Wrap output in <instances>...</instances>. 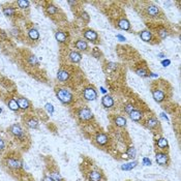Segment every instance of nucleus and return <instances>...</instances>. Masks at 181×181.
I'll list each match as a JSON object with an SVG mask.
<instances>
[{
  "instance_id": "1",
  "label": "nucleus",
  "mask_w": 181,
  "mask_h": 181,
  "mask_svg": "<svg viewBox=\"0 0 181 181\" xmlns=\"http://www.w3.org/2000/svg\"><path fill=\"white\" fill-rule=\"evenodd\" d=\"M55 93H56V96L58 97V100L64 105H70V102L74 101V96L73 94H71V92L70 90L65 89V88H61V87L55 88Z\"/></svg>"
},
{
  "instance_id": "2",
  "label": "nucleus",
  "mask_w": 181,
  "mask_h": 181,
  "mask_svg": "<svg viewBox=\"0 0 181 181\" xmlns=\"http://www.w3.org/2000/svg\"><path fill=\"white\" fill-rule=\"evenodd\" d=\"M5 166L8 167V168L12 169V170H19L22 168V160L20 159L19 158H16V156H8V158H6L5 160Z\"/></svg>"
},
{
  "instance_id": "3",
  "label": "nucleus",
  "mask_w": 181,
  "mask_h": 181,
  "mask_svg": "<svg viewBox=\"0 0 181 181\" xmlns=\"http://www.w3.org/2000/svg\"><path fill=\"white\" fill-rule=\"evenodd\" d=\"M9 132L15 137L16 139H19V140H24L25 138V132L23 131L22 126L20 125L19 123H15L13 124L11 127H9Z\"/></svg>"
},
{
  "instance_id": "4",
  "label": "nucleus",
  "mask_w": 181,
  "mask_h": 181,
  "mask_svg": "<svg viewBox=\"0 0 181 181\" xmlns=\"http://www.w3.org/2000/svg\"><path fill=\"white\" fill-rule=\"evenodd\" d=\"M152 96L155 101L163 102L167 100V92L163 88H153L152 89Z\"/></svg>"
},
{
  "instance_id": "5",
  "label": "nucleus",
  "mask_w": 181,
  "mask_h": 181,
  "mask_svg": "<svg viewBox=\"0 0 181 181\" xmlns=\"http://www.w3.org/2000/svg\"><path fill=\"white\" fill-rule=\"evenodd\" d=\"M83 96L86 101H95L97 98V92L94 87L88 86L83 91Z\"/></svg>"
},
{
  "instance_id": "6",
  "label": "nucleus",
  "mask_w": 181,
  "mask_h": 181,
  "mask_svg": "<svg viewBox=\"0 0 181 181\" xmlns=\"http://www.w3.org/2000/svg\"><path fill=\"white\" fill-rule=\"evenodd\" d=\"M78 117H79L82 121H89L93 118V114L90 111V109L88 108H81L78 111Z\"/></svg>"
},
{
  "instance_id": "7",
  "label": "nucleus",
  "mask_w": 181,
  "mask_h": 181,
  "mask_svg": "<svg viewBox=\"0 0 181 181\" xmlns=\"http://www.w3.org/2000/svg\"><path fill=\"white\" fill-rule=\"evenodd\" d=\"M84 37L87 40H89V42H92V43H97L98 39H100V36H98V34L96 31H94V30L92 29H86L84 30Z\"/></svg>"
},
{
  "instance_id": "8",
  "label": "nucleus",
  "mask_w": 181,
  "mask_h": 181,
  "mask_svg": "<svg viewBox=\"0 0 181 181\" xmlns=\"http://www.w3.org/2000/svg\"><path fill=\"white\" fill-rule=\"evenodd\" d=\"M146 11V15L148 17H151V18H156L160 15V9L158 6H156L154 4H149L146 6L145 8Z\"/></svg>"
},
{
  "instance_id": "9",
  "label": "nucleus",
  "mask_w": 181,
  "mask_h": 181,
  "mask_svg": "<svg viewBox=\"0 0 181 181\" xmlns=\"http://www.w3.org/2000/svg\"><path fill=\"white\" fill-rule=\"evenodd\" d=\"M15 100L18 102V106L19 108L21 109L23 111H27L29 110L30 108H31V104H30V101L27 100L26 97L24 96H17Z\"/></svg>"
},
{
  "instance_id": "10",
  "label": "nucleus",
  "mask_w": 181,
  "mask_h": 181,
  "mask_svg": "<svg viewBox=\"0 0 181 181\" xmlns=\"http://www.w3.org/2000/svg\"><path fill=\"white\" fill-rule=\"evenodd\" d=\"M155 160L160 166H167L169 163V155L165 152H158L155 155Z\"/></svg>"
},
{
  "instance_id": "11",
  "label": "nucleus",
  "mask_w": 181,
  "mask_h": 181,
  "mask_svg": "<svg viewBox=\"0 0 181 181\" xmlns=\"http://www.w3.org/2000/svg\"><path fill=\"white\" fill-rule=\"evenodd\" d=\"M109 141H110V138L106 134H102V132H98L95 136V142L100 146H106L109 143Z\"/></svg>"
},
{
  "instance_id": "12",
  "label": "nucleus",
  "mask_w": 181,
  "mask_h": 181,
  "mask_svg": "<svg viewBox=\"0 0 181 181\" xmlns=\"http://www.w3.org/2000/svg\"><path fill=\"white\" fill-rule=\"evenodd\" d=\"M27 35H28L29 39L32 40V42H39V32L34 27H31V28L27 30Z\"/></svg>"
},
{
  "instance_id": "13",
  "label": "nucleus",
  "mask_w": 181,
  "mask_h": 181,
  "mask_svg": "<svg viewBox=\"0 0 181 181\" xmlns=\"http://www.w3.org/2000/svg\"><path fill=\"white\" fill-rule=\"evenodd\" d=\"M55 39L58 43L66 44L67 40H68V36L65 32L62 31V30H57V31L55 32Z\"/></svg>"
},
{
  "instance_id": "14",
  "label": "nucleus",
  "mask_w": 181,
  "mask_h": 181,
  "mask_svg": "<svg viewBox=\"0 0 181 181\" xmlns=\"http://www.w3.org/2000/svg\"><path fill=\"white\" fill-rule=\"evenodd\" d=\"M2 12H3V15L8 18H13V17L16 16L17 13V8H13L12 5H8V6H3L2 8Z\"/></svg>"
},
{
  "instance_id": "15",
  "label": "nucleus",
  "mask_w": 181,
  "mask_h": 181,
  "mask_svg": "<svg viewBox=\"0 0 181 181\" xmlns=\"http://www.w3.org/2000/svg\"><path fill=\"white\" fill-rule=\"evenodd\" d=\"M101 104L106 109H110L115 105V101L111 95H105V96L101 98Z\"/></svg>"
},
{
  "instance_id": "16",
  "label": "nucleus",
  "mask_w": 181,
  "mask_h": 181,
  "mask_svg": "<svg viewBox=\"0 0 181 181\" xmlns=\"http://www.w3.org/2000/svg\"><path fill=\"white\" fill-rule=\"evenodd\" d=\"M117 26L118 28H120L121 30H124V31H129L131 30V23L127 19L122 18L117 22Z\"/></svg>"
},
{
  "instance_id": "17",
  "label": "nucleus",
  "mask_w": 181,
  "mask_h": 181,
  "mask_svg": "<svg viewBox=\"0 0 181 181\" xmlns=\"http://www.w3.org/2000/svg\"><path fill=\"white\" fill-rule=\"evenodd\" d=\"M25 123L29 128L36 129L39 127V120H37L35 117H33V116H30L29 118H27L25 120Z\"/></svg>"
},
{
  "instance_id": "18",
  "label": "nucleus",
  "mask_w": 181,
  "mask_h": 181,
  "mask_svg": "<svg viewBox=\"0 0 181 181\" xmlns=\"http://www.w3.org/2000/svg\"><path fill=\"white\" fill-rule=\"evenodd\" d=\"M75 48L78 49L79 51L86 52V51L88 50V44L86 43V40H84V39H78L75 42Z\"/></svg>"
},
{
  "instance_id": "19",
  "label": "nucleus",
  "mask_w": 181,
  "mask_h": 181,
  "mask_svg": "<svg viewBox=\"0 0 181 181\" xmlns=\"http://www.w3.org/2000/svg\"><path fill=\"white\" fill-rule=\"evenodd\" d=\"M68 58L73 63H79L82 59V55L77 51H70L68 54Z\"/></svg>"
},
{
  "instance_id": "20",
  "label": "nucleus",
  "mask_w": 181,
  "mask_h": 181,
  "mask_svg": "<svg viewBox=\"0 0 181 181\" xmlns=\"http://www.w3.org/2000/svg\"><path fill=\"white\" fill-rule=\"evenodd\" d=\"M57 79L60 82H66L70 79V73L66 70H60L57 73Z\"/></svg>"
},
{
  "instance_id": "21",
  "label": "nucleus",
  "mask_w": 181,
  "mask_h": 181,
  "mask_svg": "<svg viewBox=\"0 0 181 181\" xmlns=\"http://www.w3.org/2000/svg\"><path fill=\"white\" fill-rule=\"evenodd\" d=\"M129 117H131L132 120H134L136 122H139L143 117V113L139 110H134V111H132L131 113H129Z\"/></svg>"
},
{
  "instance_id": "22",
  "label": "nucleus",
  "mask_w": 181,
  "mask_h": 181,
  "mask_svg": "<svg viewBox=\"0 0 181 181\" xmlns=\"http://www.w3.org/2000/svg\"><path fill=\"white\" fill-rule=\"evenodd\" d=\"M88 179H89V181H101V173H100L98 171H91L88 174Z\"/></svg>"
},
{
  "instance_id": "23",
  "label": "nucleus",
  "mask_w": 181,
  "mask_h": 181,
  "mask_svg": "<svg viewBox=\"0 0 181 181\" xmlns=\"http://www.w3.org/2000/svg\"><path fill=\"white\" fill-rule=\"evenodd\" d=\"M140 37H141L142 40H144L146 43L151 42L152 39V33L149 31V30H143V31L140 32Z\"/></svg>"
},
{
  "instance_id": "24",
  "label": "nucleus",
  "mask_w": 181,
  "mask_h": 181,
  "mask_svg": "<svg viewBox=\"0 0 181 181\" xmlns=\"http://www.w3.org/2000/svg\"><path fill=\"white\" fill-rule=\"evenodd\" d=\"M146 125H147V127L150 129H154L159 125V121L154 117H150L147 120V122H146Z\"/></svg>"
},
{
  "instance_id": "25",
  "label": "nucleus",
  "mask_w": 181,
  "mask_h": 181,
  "mask_svg": "<svg viewBox=\"0 0 181 181\" xmlns=\"http://www.w3.org/2000/svg\"><path fill=\"white\" fill-rule=\"evenodd\" d=\"M126 118L123 117V116H116V117L114 118V123L119 126V127H124V126L126 125Z\"/></svg>"
},
{
  "instance_id": "26",
  "label": "nucleus",
  "mask_w": 181,
  "mask_h": 181,
  "mask_svg": "<svg viewBox=\"0 0 181 181\" xmlns=\"http://www.w3.org/2000/svg\"><path fill=\"white\" fill-rule=\"evenodd\" d=\"M46 13L49 16H54L58 13V8L56 5H54L53 3H49V4L46 6Z\"/></svg>"
},
{
  "instance_id": "27",
  "label": "nucleus",
  "mask_w": 181,
  "mask_h": 181,
  "mask_svg": "<svg viewBox=\"0 0 181 181\" xmlns=\"http://www.w3.org/2000/svg\"><path fill=\"white\" fill-rule=\"evenodd\" d=\"M8 107L13 112H17V111L20 110V108L18 106V102H17V101L15 100V98H9L8 101Z\"/></svg>"
},
{
  "instance_id": "28",
  "label": "nucleus",
  "mask_w": 181,
  "mask_h": 181,
  "mask_svg": "<svg viewBox=\"0 0 181 181\" xmlns=\"http://www.w3.org/2000/svg\"><path fill=\"white\" fill-rule=\"evenodd\" d=\"M156 145H158V147L159 149H162V150L167 149V148L169 147L168 141H167L165 138H159V139L158 140V142H156Z\"/></svg>"
},
{
  "instance_id": "29",
  "label": "nucleus",
  "mask_w": 181,
  "mask_h": 181,
  "mask_svg": "<svg viewBox=\"0 0 181 181\" xmlns=\"http://www.w3.org/2000/svg\"><path fill=\"white\" fill-rule=\"evenodd\" d=\"M27 63H28L30 66H39V60H37V58L34 55H30L29 57H27Z\"/></svg>"
},
{
  "instance_id": "30",
  "label": "nucleus",
  "mask_w": 181,
  "mask_h": 181,
  "mask_svg": "<svg viewBox=\"0 0 181 181\" xmlns=\"http://www.w3.org/2000/svg\"><path fill=\"white\" fill-rule=\"evenodd\" d=\"M136 74L138 75V76L143 77V78L150 76V73L144 67H140V68H138V70H136Z\"/></svg>"
},
{
  "instance_id": "31",
  "label": "nucleus",
  "mask_w": 181,
  "mask_h": 181,
  "mask_svg": "<svg viewBox=\"0 0 181 181\" xmlns=\"http://www.w3.org/2000/svg\"><path fill=\"white\" fill-rule=\"evenodd\" d=\"M17 5L21 9H27L30 6V2L27 0H19V1H17Z\"/></svg>"
},
{
  "instance_id": "32",
  "label": "nucleus",
  "mask_w": 181,
  "mask_h": 181,
  "mask_svg": "<svg viewBox=\"0 0 181 181\" xmlns=\"http://www.w3.org/2000/svg\"><path fill=\"white\" fill-rule=\"evenodd\" d=\"M50 177L53 179V181H62V177H61L59 171H51Z\"/></svg>"
},
{
  "instance_id": "33",
  "label": "nucleus",
  "mask_w": 181,
  "mask_h": 181,
  "mask_svg": "<svg viewBox=\"0 0 181 181\" xmlns=\"http://www.w3.org/2000/svg\"><path fill=\"white\" fill-rule=\"evenodd\" d=\"M158 32V35H159V37H160V39H167V37H168V35H169L168 30H167L166 28H160Z\"/></svg>"
},
{
  "instance_id": "34",
  "label": "nucleus",
  "mask_w": 181,
  "mask_h": 181,
  "mask_svg": "<svg viewBox=\"0 0 181 181\" xmlns=\"http://www.w3.org/2000/svg\"><path fill=\"white\" fill-rule=\"evenodd\" d=\"M137 166V162H134V163H126V165H123L121 167L122 170H132V168H135Z\"/></svg>"
},
{
  "instance_id": "35",
  "label": "nucleus",
  "mask_w": 181,
  "mask_h": 181,
  "mask_svg": "<svg viewBox=\"0 0 181 181\" xmlns=\"http://www.w3.org/2000/svg\"><path fill=\"white\" fill-rule=\"evenodd\" d=\"M11 33H12V35H13L15 37H17V39H20V36H21V31H20V29L19 28H13L12 29V31H11Z\"/></svg>"
},
{
  "instance_id": "36",
  "label": "nucleus",
  "mask_w": 181,
  "mask_h": 181,
  "mask_svg": "<svg viewBox=\"0 0 181 181\" xmlns=\"http://www.w3.org/2000/svg\"><path fill=\"white\" fill-rule=\"evenodd\" d=\"M127 155L129 156V158H134L136 156V149L134 147H129L127 149Z\"/></svg>"
},
{
  "instance_id": "37",
  "label": "nucleus",
  "mask_w": 181,
  "mask_h": 181,
  "mask_svg": "<svg viewBox=\"0 0 181 181\" xmlns=\"http://www.w3.org/2000/svg\"><path fill=\"white\" fill-rule=\"evenodd\" d=\"M134 110H135V108H134V106H132V105H126L124 107V111L127 114H129L132 111H134Z\"/></svg>"
},
{
  "instance_id": "38",
  "label": "nucleus",
  "mask_w": 181,
  "mask_h": 181,
  "mask_svg": "<svg viewBox=\"0 0 181 181\" xmlns=\"http://www.w3.org/2000/svg\"><path fill=\"white\" fill-rule=\"evenodd\" d=\"M81 17H82V19H84L86 22H89L90 17H89V15H88L86 12H82V13H81Z\"/></svg>"
},
{
  "instance_id": "39",
  "label": "nucleus",
  "mask_w": 181,
  "mask_h": 181,
  "mask_svg": "<svg viewBox=\"0 0 181 181\" xmlns=\"http://www.w3.org/2000/svg\"><path fill=\"white\" fill-rule=\"evenodd\" d=\"M92 55H93L94 57L98 58V57H100V55H101V52H100V50H98L97 48H94V49H93V51H92Z\"/></svg>"
},
{
  "instance_id": "40",
  "label": "nucleus",
  "mask_w": 181,
  "mask_h": 181,
  "mask_svg": "<svg viewBox=\"0 0 181 181\" xmlns=\"http://www.w3.org/2000/svg\"><path fill=\"white\" fill-rule=\"evenodd\" d=\"M46 108H47V110L50 112V114H53L54 108H53V106H52V105H51V104H47V105H46Z\"/></svg>"
},
{
  "instance_id": "41",
  "label": "nucleus",
  "mask_w": 181,
  "mask_h": 181,
  "mask_svg": "<svg viewBox=\"0 0 181 181\" xmlns=\"http://www.w3.org/2000/svg\"><path fill=\"white\" fill-rule=\"evenodd\" d=\"M4 148H5V142L0 138V151H2Z\"/></svg>"
},
{
  "instance_id": "42",
  "label": "nucleus",
  "mask_w": 181,
  "mask_h": 181,
  "mask_svg": "<svg viewBox=\"0 0 181 181\" xmlns=\"http://www.w3.org/2000/svg\"><path fill=\"white\" fill-rule=\"evenodd\" d=\"M143 163H144L145 166H150L151 165V162H150V159H148L147 158H145L143 159Z\"/></svg>"
},
{
  "instance_id": "43",
  "label": "nucleus",
  "mask_w": 181,
  "mask_h": 181,
  "mask_svg": "<svg viewBox=\"0 0 181 181\" xmlns=\"http://www.w3.org/2000/svg\"><path fill=\"white\" fill-rule=\"evenodd\" d=\"M162 64L163 66H169V64H171V60H169V59H167V60H163V62H162Z\"/></svg>"
},
{
  "instance_id": "44",
  "label": "nucleus",
  "mask_w": 181,
  "mask_h": 181,
  "mask_svg": "<svg viewBox=\"0 0 181 181\" xmlns=\"http://www.w3.org/2000/svg\"><path fill=\"white\" fill-rule=\"evenodd\" d=\"M43 181H53V179L51 178L50 176H45V177L43 178Z\"/></svg>"
},
{
  "instance_id": "45",
  "label": "nucleus",
  "mask_w": 181,
  "mask_h": 181,
  "mask_svg": "<svg viewBox=\"0 0 181 181\" xmlns=\"http://www.w3.org/2000/svg\"><path fill=\"white\" fill-rule=\"evenodd\" d=\"M117 37H118V39H120V40H121V42H124V40H125V37H123V36H121V35H119V34H117Z\"/></svg>"
},
{
  "instance_id": "46",
  "label": "nucleus",
  "mask_w": 181,
  "mask_h": 181,
  "mask_svg": "<svg viewBox=\"0 0 181 181\" xmlns=\"http://www.w3.org/2000/svg\"><path fill=\"white\" fill-rule=\"evenodd\" d=\"M68 4H70V5H76V4H77V1H68Z\"/></svg>"
},
{
  "instance_id": "47",
  "label": "nucleus",
  "mask_w": 181,
  "mask_h": 181,
  "mask_svg": "<svg viewBox=\"0 0 181 181\" xmlns=\"http://www.w3.org/2000/svg\"><path fill=\"white\" fill-rule=\"evenodd\" d=\"M158 57H160V58H163V57H166V55H165V54H163V53H160V54H158Z\"/></svg>"
}]
</instances>
